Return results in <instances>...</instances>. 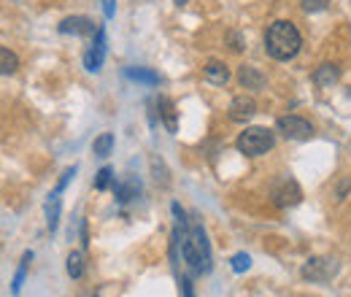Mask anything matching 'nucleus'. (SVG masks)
I'll return each mask as SVG.
<instances>
[{
    "label": "nucleus",
    "instance_id": "f257e3e1",
    "mask_svg": "<svg viewBox=\"0 0 351 297\" xmlns=\"http://www.w3.org/2000/svg\"><path fill=\"white\" fill-rule=\"evenodd\" d=\"M300 49H303V36L292 22L278 19L265 30V51L273 60L289 62V60H295L300 54Z\"/></svg>",
    "mask_w": 351,
    "mask_h": 297
},
{
    "label": "nucleus",
    "instance_id": "f03ea898",
    "mask_svg": "<svg viewBox=\"0 0 351 297\" xmlns=\"http://www.w3.org/2000/svg\"><path fill=\"white\" fill-rule=\"evenodd\" d=\"M181 235V257L189 268V273L200 276V273H208L211 270V246H208V238H206V230L203 227H192L186 235H184V227L176 230Z\"/></svg>",
    "mask_w": 351,
    "mask_h": 297
},
{
    "label": "nucleus",
    "instance_id": "7ed1b4c3",
    "mask_svg": "<svg viewBox=\"0 0 351 297\" xmlns=\"http://www.w3.org/2000/svg\"><path fill=\"white\" fill-rule=\"evenodd\" d=\"M235 146L246 157H263L273 149V132L267 128H246L238 135Z\"/></svg>",
    "mask_w": 351,
    "mask_h": 297
},
{
    "label": "nucleus",
    "instance_id": "20e7f679",
    "mask_svg": "<svg viewBox=\"0 0 351 297\" xmlns=\"http://www.w3.org/2000/svg\"><path fill=\"white\" fill-rule=\"evenodd\" d=\"M341 265L332 257H319V259H308L303 265V278L308 281H332L338 276Z\"/></svg>",
    "mask_w": 351,
    "mask_h": 297
},
{
    "label": "nucleus",
    "instance_id": "39448f33",
    "mask_svg": "<svg viewBox=\"0 0 351 297\" xmlns=\"http://www.w3.org/2000/svg\"><path fill=\"white\" fill-rule=\"evenodd\" d=\"M270 198H273V203H276L278 209H292V206H298V203L303 200V192H300L298 181H292V178H281V181L273 187Z\"/></svg>",
    "mask_w": 351,
    "mask_h": 297
},
{
    "label": "nucleus",
    "instance_id": "423d86ee",
    "mask_svg": "<svg viewBox=\"0 0 351 297\" xmlns=\"http://www.w3.org/2000/svg\"><path fill=\"white\" fill-rule=\"evenodd\" d=\"M276 128H278V132L284 138H289V141H308L313 135V125L308 119H303V117H295V114L281 117Z\"/></svg>",
    "mask_w": 351,
    "mask_h": 297
},
{
    "label": "nucleus",
    "instance_id": "0eeeda50",
    "mask_svg": "<svg viewBox=\"0 0 351 297\" xmlns=\"http://www.w3.org/2000/svg\"><path fill=\"white\" fill-rule=\"evenodd\" d=\"M103 60H106V30L100 27L95 33V41L89 43V49L84 51V68L89 73H97L103 68Z\"/></svg>",
    "mask_w": 351,
    "mask_h": 297
},
{
    "label": "nucleus",
    "instance_id": "6e6552de",
    "mask_svg": "<svg viewBox=\"0 0 351 297\" xmlns=\"http://www.w3.org/2000/svg\"><path fill=\"white\" fill-rule=\"evenodd\" d=\"M100 27L89 19V16H68L60 22V33L62 36H95Z\"/></svg>",
    "mask_w": 351,
    "mask_h": 297
},
{
    "label": "nucleus",
    "instance_id": "1a4fd4ad",
    "mask_svg": "<svg viewBox=\"0 0 351 297\" xmlns=\"http://www.w3.org/2000/svg\"><path fill=\"white\" fill-rule=\"evenodd\" d=\"M254 114H257V103L252 97H246V95H241V97H235L230 103V119L232 122H249Z\"/></svg>",
    "mask_w": 351,
    "mask_h": 297
},
{
    "label": "nucleus",
    "instance_id": "9d476101",
    "mask_svg": "<svg viewBox=\"0 0 351 297\" xmlns=\"http://www.w3.org/2000/svg\"><path fill=\"white\" fill-rule=\"evenodd\" d=\"M238 82H241L243 89H265V76L257 65H241Z\"/></svg>",
    "mask_w": 351,
    "mask_h": 297
},
{
    "label": "nucleus",
    "instance_id": "9b49d317",
    "mask_svg": "<svg viewBox=\"0 0 351 297\" xmlns=\"http://www.w3.org/2000/svg\"><path fill=\"white\" fill-rule=\"evenodd\" d=\"M203 76H206L211 84L224 86L230 82V68H227L224 62H219V60H208L206 68H203Z\"/></svg>",
    "mask_w": 351,
    "mask_h": 297
},
{
    "label": "nucleus",
    "instance_id": "f8f14e48",
    "mask_svg": "<svg viewBox=\"0 0 351 297\" xmlns=\"http://www.w3.org/2000/svg\"><path fill=\"white\" fill-rule=\"evenodd\" d=\"M338 79H341V68L332 65V62L319 65L316 73H313V84L316 86H332V84H338Z\"/></svg>",
    "mask_w": 351,
    "mask_h": 297
},
{
    "label": "nucleus",
    "instance_id": "ddd939ff",
    "mask_svg": "<svg viewBox=\"0 0 351 297\" xmlns=\"http://www.w3.org/2000/svg\"><path fill=\"white\" fill-rule=\"evenodd\" d=\"M157 106H160V117H162L165 130H168V132H176V130H178V117H176L173 100H171V97H160Z\"/></svg>",
    "mask_w": 351,
    "mask_h": 297
},
{
    "label": "nucleus",
    "instance_id": "4468645a",
    "mask_svg": "<svg viewBox=\"0 0 351 297\" xmlns=\"http://www.w3.org/2000/svg\"><path fill=\"white\" fill-rule=\"evenodd\" d=\"M138 195H141V181H138L135 176H128V178L117 187V200H119V203H130Z\"/></svg>",
    "mask_w": 351,
    "mask_h": 297
},
{
    "label": "nucleus",
    "instance_id": "2eb2a0df",
    "mask_svg": "<svg viewBox=\"0 0 351 297\" xmlns=\"http://www.w3.org/2000/svg\"><path fill=\"white\" fill-rule=\"evenodd\" d=\"M16 71H19V57L11 49L0 46V76H11Z\"/></svg>",
    "mask_w": 351,
    "mask_h": 297
},
{
    "label": "nucleus",
    "instance_id": "dca6fc26",
    "mask_svg": "<svg viewBox=\"0 0 351 297\" xmlns=\"http://www.w3.org/2000/svg\"><path fill=\"white\" fill-rule=\"evenodd\" d=\"M125 76L132 79V82H143V84H152V86H157L160 82H162L154 71H146V68H128V71H125Z\"/></svg>",
    "mask_w": 351,
    "mask_h": 297
},
{
    "label": "nucleus",
    "instance_id": "f3484780",
    "mask_svg": "<svg viewBox=\"0 0 351 297\" xmlns=\"http://www.w3.org/2000/svg\"><path fill=\"white\" fill-rule=\"evenodd\" d=\"M46 224H49L51 233H54L57 224H60V195H49V203H46Z\"/></svg>",
    "mask_w": 351,
    "mask_h": 297
},
{
    "label": "nucleus",
    "instance_id": "a211bd4d",
    "mask_svg": "<svg viewBox=\"0 0 351 297\" xmlns=\"http://www.w3.org/2000/svg\"><path fill=\"white\" fill-rule=\"evenodd\" d=\"M84 270H87V265H84V254H82V252H71V254H68V276L79 281V278L84 276Z\"/></svg>",
    "mask_w": 351,
    "mask_h": 297
},
{
    "label": "nucleus",
    "instance_id": "6ab92c4d",
    "mask_svg": "<svg viewBox=\"0 0 351 297\" xmlns=\"http://www.w3.org/2000/svg\"><path fill=\"white\" fill-rule=\"evenodd\" d=\"M111 149H114V135H111V132L97 135V138H95V143H92V152H95L97 157H108V154H111Z\"/></svg>",
    "mask_w": 351,
    "mask_h": 297
},
{
    "label": "nucleus",
    "instance_id": "aec40b11",
    "mask_svg": "<svg viewBox=\"0 0 351 297\" xmlns=\"http://www.w3.org/2000/svg\"><path fill=\"white\" fill-rule=\"evenodd\" d=\"M30 262H33V254L27 252V254L22 257V265H19L16 276H14V287H11V292H14V295H19V289H22V281H25V276H27V268H30Z\"/></svg>",
    "mask_w": 351,
    "mask_h": 297
},
{
    "label": "nucleus",
    "instance_id": "412c9836",
    "mask_svg": "<svg viewBox=\"0 0 351 297\" xmlns=\"http://www.w3.org/2000/svg\"><path fill=\"white\" fill-rule=\"evenodd\" d=\"M111 181H114V170L111 168H100L97 170V176H95V189H108L111 187Z\"/></svg>",
    "mask_w": 351,
    "mask_h": 297
},
{
    "label": "nucleus",
    "instance_id": "4be33fe9",
    "mask_svg": "<svg viewBox=\"0 0 351 297\" xmlns=\"http://www.w3.org/2000/svg\"><path fill=\"white\" fill-rule=\"evenodd\" d=\"M300 8L306 14H319V11H327L330 8V0H300Z\"/></svg>",
    "mask_w": 351,
    "mask_h": 297
},
{
    "label": "nucleus",
    "instance_id": "5701e85b",
    "mask_svg": "<svg viewBox=\"0 0 351 297\" xmlns=\"http://www.w3.org/2000/svg\"><path fill=\"white\" fill-rule=\"evenodd\" d=\"M252 268V259H249V254H235L232 257V270L235 273H246Z\"/></svg>",
    "mask_w": 351,
    "mask_h": 297
},
{
    "label": "nucleus",
    "instance_id": "b1692460",
    "mask_svg": "<svg viewBox=\"0 0 351 297\" xmlns=\"http://www.w3.org/2000/svg\"><path fill=\"white\" fill-rule=\"evenodd\" d=\"M73 176H76V168H68V170H65V173H62V178H60V184H57V189H54L51 195H60V192H62V189L68 187V181H71Z\"/></svg>",
    "mask_w": 351,
    "mask_h": 297
},
{
    "label": "nucleus",
    "instance_id": "393cba45",
    "mask_svg": "<svg viewBox=\"0 0 351 297\" xmlns=\"http://www.w3.org/2000/svg\"><path fill=\"white\" fill-rule=\"evenodd\" d=\"M227 43H230V49H232V51H243V38H241L235 30H232V33H227Z\"/></svg>",
    "mask_w": 351,
    "mask_h": 297
},
{
    "label": "nucleus",
    "instance_id": "a878e982",
    "mask_svg": "<svg viewBox=\"0 0 351 297\" xmlns=\"http://www.w3.org/2000/svg\"><path fill=\"white\" fill-rule=\"evenodd\" d=\"M114 3H117V0H103V11H106V16H114V11H117Z\"/></svg>",
    "mask_w": 351,
    "mask_h": 297
},
{
    "label": "nucleus",
    "instance_id": "bb28decb",
    "mask_svg": "<svg viewBox=\"0 0 351 297\" xmlns=\"http://www.w3.org/2000/svg\"><path fill=\"white\" fill-rule=\"evenodd\" d=\"M181 289H184V297H195L192 295V281L189 278H181Z\"/></svg>",
    "mask_w": 351,
    "mask_h": 297
},
{
    "label": "nucleus",
    "instance_id": "cd10ccee",
    "mask_svg": "<svg viewBox=\"0 0 351 297\" xmlns=\"http://www.w3.org/2000/svg\"><path fill=\"white\" fill-rule=\"evenodd\" d=\"M346 192H349V178H346V181H343V184H341V189H338V198H343V195H346Z\"/></svg>",
    "mask_w": 351,
    "mask_h": 297
},
{
    "label": "nucleus",
    "instance_id": "c85d7f7f",
    "mask_svg": "<svg viewBox=\"0 0 351 297\" xmlns=\"http://www.w3.org/2000/svg\"><path fill=\"white\" fill-rule=\"evenodd\" d=\"M176 5H184V3H186V0H173Z\"/></svg>",
    "mask_w": 351,
    "mask_h": 297
}]
</instances>
